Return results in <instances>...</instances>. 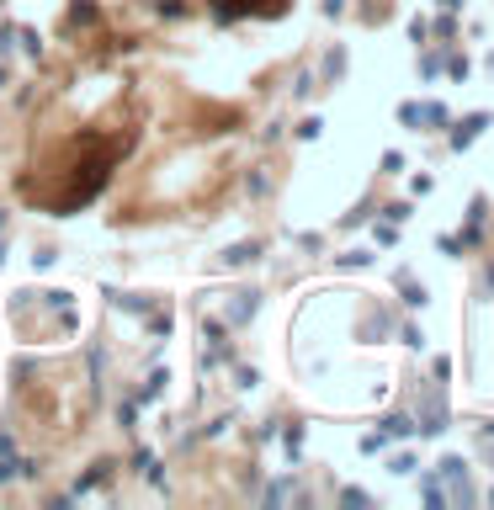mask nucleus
I'll use <instances>...</instances> for the list:
<instances>
[{
	"mask_svg": "<svg viewBox=\"0 0 494 510\" xmlns=\"http://www.w3.org/2000/svg\"><path fill=\"white\" fill-rule=\"evenodd\" d=\"M479 128H489L483 112H479V117H468V122H457V128H452V149H468L473 138H479Z\"/></svg>",
	"mask_w": 494,
	"mask_h": 510,
	"instance_id": "nucleus-1",
	"label": "nucleus"
},
{
	"mask_svg": "<svg viewBox=\"0 0 494 510\" xmlns=\"http://www.w3.org/2000/svg\"><path fill=\"white\" fill-rule=\"evenodd\" d=\"M223 261H229V266H240V261H255V244H234Z\"/></svg>",
	"mask_w": 494,
	"mask_h": 510,
	"instance_id": "nucleus-2",
	"label": "nucleus"
}]
</instances>
